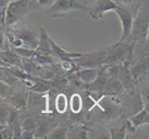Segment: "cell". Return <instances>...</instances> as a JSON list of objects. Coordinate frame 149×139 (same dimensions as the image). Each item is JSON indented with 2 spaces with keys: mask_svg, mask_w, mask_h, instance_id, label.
Segmentation results:
<instances>
[{
  "mask_svg": "<svg viewBox=\"0 0 149 139\" xmlns=\"http://www.w3.org/2000/svg\"><path fill=\"white\" fill-rule=\"evenodd\" d=\"M7 39L12 46H24L35 50L39 42V29L22 28L19 30H11L5 32Z\"/></svg>",
  "mask_w": 149,
  "mask_h": 139,
  "instance_id": "1",
  "label": "cell"
},
{
  "mask_svg": "<svg viewBox=\"0 0 149 139\" xmlns=\"http://www.w3.org/2000/svg\"><path fill=\"white\" fill-rule=\"evenodd\" d=\"M30 0H14L10 1L6 10L4 26H12L26 16L30 12Z\"/></svg>",
  "mask_w": 149,
  "mask_h": 139,
  "instance_id": "2",
  "label": "cell"
},
{
  "mask_svg": "<svg viewBox=\"0 0 149 139\" xmlns=\"http://www.w3.org/2000/svg\"><path fill=\"white\" fill-rule=\"evenodd\" d=\"M87 8L78 0H55L45 13L49 18L61 17L70 11L84 10Z\"/></svg>",
  "mask_w": 149,
  "mask_h": 139,
  "instance_id": "3",
  "label": "cell"
},
{
  "mask_svg": "<svg viewBox=\"0 0 149 139\" xmlns=\"http://www.w3.org/2000/svg\"><path fill=\"white\" fill-rule=\"evenodd\" d=\"M113 11L116 12L121 22V36L119 42L116 44V45H121L130 36L133 28V17L129 11L123 9L120 6H118Z\"/></svg>",
  "mask_w": 149,
  "mask_h": 139,
  "instance_id": "4",
  "label": "cell"
},
{
  "mask_svg": "<svg viewBox=\"0 0 149 139\" xmlns=\"http://www.w3.org/2000/svg\"><path fill=\"white\" fill-rule=\"evenodd\" d=\"M119 5H117L113 0H96L94 6L89 10V14L93 20H100L105 13L113 11Z\"/></svg>",
  "mask_w": 149,
  "mask_h": 139,
  "instance_id": "5",
  "label": "cell"
},
{
  "mask_svg": "<svg viewBox=\"0 0 149 139\" xmlns=\"http://www.w3.org/2000/svg\"><path fill=\"white\" fill-rule=\"evenodd\" d=\"M50 45H51V56L55 59L60 60H71L81 58L84 54L79 52H69L64 48L58 45L55 41L50 37Z\"/></svg>",
  "mask_w": 149,
  "mask_h": 139,
  "instance_id": "6",
  "label": "cell"
},
{
  "mask_svg": "<svg viewBox=\"0 0 149 139\" xmlns=\"http://www.w3.org/2000/svg\"><path fill=\"white\" fill-rule=\"evenodd\" d=\"M39 42L37 47L35 49L36 55H51V45H50V36L48 35L47 30L39 26Z\"/></svg>",
  "mask_w": 149,
  "mask_h": 139,
  "instance_id": "7",
  "label": "cell"
},
{
  "mask_svg": "<svg viewBox=\"0 0 149 139\" xmlns=\"http://www.w3.org/2000/svg\"><path fill=\"white\" fill-rule=\"evenodd\" d=\"M131 122L133 127H139L149 122V113H148V103H146L145 107L141 110L136 112L131 118Z\"/></svg>",
  "mask_w": 149,
  "mask_h": 139,
  "instance_id": "8",
  "label": "cell"
},
{
  "mask_svg": "<svg viewBox=\"0 0 149 139\" xmlns=\"http://www.w3.org/2000/svg\"><path fill=\"white\" fill-rule=\"evenodd\" d=\"M80 80L84 84H93L98 77V71L95 68H85L78 71Z\"/></svg>",
  "mask_w": 149,
  "mask_h": 139,
  "instance_id": "9",
  "label": "cell"
},
{
  "mask_svg": "<svg viewBox=\"0 0 149 139\" xmlns=\"http://www.w3.org/2000/svg\"><path fill=\"white\" fill-rule=\"evenodd\" d=\"M0 62L19 67L22 65V58L15 54L13 51H1L0 52Z\"/></svg>",
  "mask_w": 149,
  "mask_h": 139,
  "instance_id": "10",
  "label": "cell"
},
{
  "mask_svg": "<svg viewBox=\"0 0 149 139\" xmlns=\"http://www.w3.org/2000/svg\"><path fill=\"white\" fill-rule=\"evenodd\" d=\"M27 98H28V95L26 93H22V92L15 93V94H12L11 93V95L8 97L9 104L12 106L13 109H16V110L22 109V108L26 105Z\"/></svg>",
  "mask_w": 149,
  "mask_h": 139,
  "instance_id": "11",
  "label": "cell"
},
{
  "mask_svg": "<svg viewBox=\"0 0 149 139\" xmlns=\"http://www.w3.org/2000/svg\"><path fill=\"white\" fill-rule=\"evenodd\" d=\"M12 109L8 103L4 102L1 98L0 100V124L1 125H8L11 115Z\"/></svg>",
  "mask_w": 149,
  "mask_h": 139,
  "instance_id": "12",
  "label": "cell"
},
{
  "mask_svg": "<svg viewBox=\"0 0 149 139\" xmlns=\"http://www.w3.org/2000/svg\"><path fill=\"white\" fill-rule=\"evenodd\" d=\"M69 106L71 112L75 113V114H78L83 110V98H81V95L79 94H73L70 96V102H69Z\"/></svg>",
  "mask_w": 149,
  "mask_h": 139,
  "instance_id": "13",
  "label": "cell"
},
{
  "mask_svg": "<svg viewBox=\"0 0 149 139\" xmlns=\"http://www.w3.org/2000/svg\"><path fill=\"white\" fill-rule=\"evenodd\" d=\"M69 107V101L67 98V96L65 94H58L56 96L55 99V108L56 110L59 114H63L67 111Z\"/></svg>",
  "mask_w": 149,
  "mask_h": 139,
  "instance_id": "14",
  "label": "cell"
},
{
  "mask_svg": "<svg viewBox=\"0 0 149 139\" xmlns=\"http://www.w3.org/2000/svg\"><path fill=\"white\" fill-rule=\"evenodd\" d=\"M12 51L22 59H32L35 54V50L24 46H12Z\"/></svg>",
  "mask_w": 149,
  "mask_h": 139,
  "instance_id": "15",
  "label": "cell"
},
{
  "mask_svg": "<svg viewBox=\"0 0 149 139\" xmlns=\"http://www.w3.org/2000/svg\"><path fill=\"white\" fill-rule=\"evenodd\" d=\"M55 0H30L31 10L36 8H48Z\"/></svg>",
  "mask_w": 149,
  "mask_h": 139,
  "instance_id": "16",
  "label": "cell"
},
{
  "mask_svg": "<svg viewBox=\"0 0 149 139\" xmlns=\"http://www.w3.org/2000/svg\"><path fill=\"white\" fill-rule=\"evenodd\" d=\"M36 128V123L33 118H27L20 123V129L22 131H33L34 132Z\"/></svg>",
  "mask_w": 149,
  "mask_h": 139,
  "instance_id": "17",
  "label": "cell"
},
{
  "mask_svg": "<svg viewBox=\"0 0 149 139\" xmlns=\"http://www.w3.org/2000/svg\"><path fill=\"white\" fill-rule=\"evenodd\" d=\"M67 137V129L65 127L59 126L56 127L50 133L49 138H54V139H61V138H66Z\"/></svg>",
  "mask_w": 149,
  "mask_h": 139,
  "instance_id": "18",
  "label": "cell"
},
{
  "mask_svg": "<svg viewBox=\"0 0 149 139\" xmlns=\"http://www.w3.org/2000/svg\"><path fill=\"white\" fill-rule=\"evenodd\" d=\"M34 58V61L37 62L39 64H42V65H49V64H52L54 59L51 57V55L48 56H45V55H36L34 54V56L33 57Z\"/></svg>",
  "mask_w": 149,
  "mask_h": 139,
  "instance_id": "19",
  "label": "cell"
},
{
  "mask_svg": "<svg viewBox=\"0 0 149 139\" xmlns=\"http://www.w3.org/2000/svg\"><path fill=\"white\" fill-rule=\"evenodd\" d=\"M11 95V87L5 82L0 80V98L7 99Z\"/></svg>",
  "mask_w": 149,
  "mask_h": 139,
  "instance_id": "20",
  "label": "cell"
},
{
  "mask_svg": "<svg viewBox=\"0 0 149 139\" xmlns=\"http://www.w3.org/2000/svg\"><path fill=\"white\" fill-rule=\"evenodd\" d=\"M50 88V85L47 83H43V82H40V83L34 84L32 87H31V91L33 93H45L48 91Z\"/></svg>",
  "mask_w": 149,
  "mask_h": 139,
  "instance_id": "21",
  "label": "cell"
},
{
  "mask_svg": "<svg viewBox=\"0 0 149 139\" xmlns=\"http://www.w3.org/2000/svg\"><path fill=\"white\" fill-rule=\"evenodd\" d=\"M11 0H0V22L4 26L5 23V16H6V10Z\"/></svg>",
  "mask_w": 149,
  "mask_h": 139,
  "instance_id": "22",
  "label": "cell"
},
{
  "mask_svg": "<svg viewBox=\"0 0 149 139\" xmlns=\"http://www.w3.org/2000/svg\"><path fill=\"white\" fill-rule=\"evenodd\" d=\"M125 127L124 126H121L120 128H115V129H112L111 130V137L112 138H124L125 136Z\"/></svg>",
  "mask_w": 149,
  "mask_h": 139,
  "instance_id": "23",
  "label": "cell"
},
{
  "mask_svg": "<svg viewBox=\"0 0 149 139\" xmlns=\"http://www.w3.org/2000/svg\"><path fill=\"white\" fill-rule=\"evenodd\" d=\"M6 43H7V37H6V34H5L4 26H1L0 27V52L4 50Z\"/></svg>",
  "mask_w": 149,
  "mask_h": 139,
  "instance_id": "24",
  "label": "cell"
},
{
  "mask_svg": "<svg viewBox=\"0 0 149 139\" xmlns=\"http://www.w3.org/2000/svg\"><path fill=\"white\" fill-rule=\"evenodd\" d=\"M34 132L33 131H22V133H20L19 138L22 139H32L34 138Z\"/></svg>",
  "mask_w": 149,
  "mask_h": 139,
  "instance_id": "25",
  "label": "cell"
},
{
  "mask_svg": "<svg viewBox=\"0 0 149 139\" xmlns=\"http://www.w3.org/2000/svg\"><path fill=\"white\" fill-rule=\"evenodd\" d=\"M117 5H128L132 3V1H134V0H113Z\"/></svg>",
  "mask_w": 149,
  "mask_h": 139,
  "instance_id": "26",
  "label": "cell"
},
{
  "mask_svg": "<svg viewBox=\"0 0 149 139\" xmlns=\"http://www.w3.org/2000/svg\"><path fill=\"white\" fill-rule=\"evenodd\" d=\"M1 26H3V25L1 24V22H0V27H1Z\"/></svg>",
  "mask_w": 149,
  "mask_h": 139,
  "instance_id": "27",
  "label": "cell"
}]
</instances>
